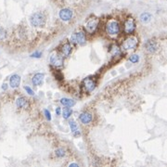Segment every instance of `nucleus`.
Returning <instances> with one entry per match:
<instances>
[{
  "label": "nucleus",
  "instance_id": "6e6552de",
  "mask_svg": "<svg viewBox=\"0 0 167 167\" xmlns=\"http://www.w3.org/2000/svg\"><path fill=\"white\" fill-rule=\"evenodd\" d=\"M60 18L63 20V22H68L73 17V11L69 10V8H62L58 13Z\"/></svg>",
  "mask_w": 167,
  "mask_h": 167
},
{
  "label": "nucleus",
  "instance_id": "f3484780",
  "mask_svg": "<svg viewBox=\"0 0 167 167\" xmlns=\"http://www.w3.org/2000/svg\"><path fill=\"white\" fill-rule=\"evenodd\" d=\"M60 103L62 105H64L66 107H73L75 105V101L73 99H70V98H63L60 99Z\"/></svg>",
  "mask_w": 167,
  "mask_h": 167
},
{
  "label": "nucleus",
  "instance_id": "0eeeda50",
  "mask_svg": "<svg viewBox=\"0 0 167 167\" xmlns=\"http://www.w3.org/2000/svg\"><path fill=\"white\" fill-rule=\"evenodd\" d=\"M98 24V20L96 19V18H93V19H90L88 22H86V30L87 33H92L93 32H95V30L97 29V26Z\"/></svg>",
  "mask_w": 167,
  "mask_h": 167
},
{
  "label": "nucleus",
  "instance_id": "393cba45",
  "mask_svg": "<svg viewBox=\"0 0 167 167\" xmlns=\"http://www.w3.org/2000/svg\"><path fill=\"white\" fill-rule=\"evenodd\" d=\"M45 117H47L48 120H51V115H50V112L48 111V110H45Z\"/></svg>",
  "mask_w": 167,
  "mask_h": 167
},
{
  "label": "nucleus",
  "instance_id": "cd10ccee",
  "mask_svg": "<svg viewBox=\"0 0 167 167\" xmlns=\"http://www.w3.org/2000/svg\"><path fill=\"white\" fill-rule=\"evenodd\" d=\"M7 84H4V85H3V86H2V88L4 89V90H6L7 88Z\"/></svg>",
  "mask_w": 167,
  "mask_h": 167
},
{
  "label": "nucleus",
  "instance_id": "412c9836",
  "mask_svg": "<svg viewBox=\"0 0 167 167\" xmlns=\"http://www.w3.org/2000/svg\"><path fill=\"white\" fill-rule=\"evenodd\" d=\"M55 154L58 158H63L65 156V150L63 149H58L56 150Z\"/></svg>",
  "mask_w": 167,
  "mask_h": 167
},
{
  "label": "nucleus",
  "instance_id": "9d476101",
  "mask_svg": "<svg viewBox=\"0 0 167 167\" xmlns=\"http://www.w3.org/2000/svg\"><path fill=\"white\" fill-rule=\"evenodd\" d=\"M44 78H45V74L44 73H36L33 75V86H41L42 84H43V81H44Z\"/></svg>",
  "mask_w": 167,
  "mask_h": 167
},
{
  "label": "nucleus",
  "instance_id": "a878e982",
  "mask_svg": "<svg viewBox=\"0 0 167 167\" xmlns=\"http://www.w3.org/2000/svg\"><path fill=\"white\" fill-rule=\"evenodd\" d=\"M33 58H40L41 57V53L40 52H35L33 54H32Z\"/></svg>",
  "mask_w": 167,
  "mask_h": 167
},
{
  "label": "nucleus",
  "instance_id": "9b49d317",
  "mask_svg": "<svg viewBox=\"0 0 167 167\" xmlns=\"http://www.w3.org/2000/svg\"><path fill=\"white\" fill-rule=\"evenodd\" d=\"M10 86L12 87V88H16V87H18L20 84V77L18 74L12 75V76L10 77Z\"/></svg>",
  "mask_w": 167,
  "mask_h": 167
},
{
  "label": "nucleus",
  "instance_id": "dca6fc26",
  "mask_svg": "<svg viewBox=\"0 0 167 167\" xmlns=\"http://www.w3.org/2000/svg\"><path fill=\"white\" fill-rule=\"evenodd\" d=\"M61 51L63 53V55L66 57H69L72 53V47H71L70 44H65L63 45V47L61 48Z\"/></svg>",
  "mask_w": 167,
  "mask_h": 167
},
{
  "label": "nucleus",
  "instance_id": "6ab92c4d",
  "mask_svg": "<svg viewBox=\"0 0 167 167\" xmlns=\"http://www.w3.org/2000/svg\"><path fill=\"white\" fill-rule=\"evenodd\" d=\"M73 113V111H72V109H70V108H65L63 111H62V116H63V118L64 119H68L69 117L72 115Z\"/></svg>",
  "mask_w": 167,
  "mask_h": 167
},
{
  "label": "nucleus",
  "instance_id": "b1692460",
  "mask_svg": "<svg viewBox=\"0 0 167 167\" xmlns=\"http://www.w3.org/2000/svg\"><path fill=\"white\" fill-rule=\"evenodd\" d=\"M24 89L27 91V93H28L29 95H32V96H33V94H35V92H33L29 86H24Z\"/></svg>",
  "mask_w": 167,
  "mask_h": 167
},
{
  "label": "nucleus",
  "instance_id": "2eb2a0df",
  "mask_svg": "<svg viewBox=\"0 0 167 167\" xmlns=\"http://www.w3.org/2000/svg\"><path fill=\"white\" fill-rule=\"evenodd\" d=\"M70 127H71V130H72V132H73V134L74 136L80 135L78 125L76 124V123H75L74 121H71V122H70Z\"/></svg>",
  "mask_w": 167,
  "mask_h": 167
},
{
  "label": "nucleus",
  "instance_id": "4be33fe9",
  "mask_svg": "<svg viewBox=\"0 0 167 167\" xmlns=\"http://www.w3.org/2000/svg\"><path fill=\"white\" fill-rule=\"evenodd\" d=\"M6 36H7V32L4 30L3 28L0 27V41H2L6 38Z\"/></svg>",
  "mask_w": 167,
  "mask_h": 167
},
{
  "label": "nucleus",
  "instance_id": "1a4fd4ad",
  "mask_svg": "<svg viewBox=\"0 0 167 167\" xmlns=\"http://www.w3.org/2000/svg\"><path fill=\"white\" fill-rule=\"evenodd\" d=\"M136 29V23L134 22L133 19H128L126 20V22H124V32L127 33V35H130Z\"/></svg>",
  "mask_w": 167,
  "mask_h": 167
},
{
  "label": "nucleus",
  "instance_id": "7ed1b4c3",
  "mask_svg": "<svg viewBox=\"0 0 167 167\" xmlns=\"http://www.w3.org/2000/svg\"><path fill=\"white\" fill-rule=\"evenodd\" d=\"M71 42L78 45H84L86 43V35L83 32L75 33L71 36Z\"/></svg>",
  "mask_w": 167,
  "mask_h": 167
},
{
  "label": "nucleus",
  "instance_id": "c85d7f7f",
  "mask_svg": "<svg viewBox=\"0 0 167 167\" xmlns=\"http://www.w3.org/2000/svg\"><path fill=\"white\" fill-rule=\"evenodd\" d=\"M70 166H78V164H71Z\"/></svg>",
  "mask_w": 167,
  "mask_h": 167
},
{
  "label": "nucleus",
  "instance_id": "4468645a",
  "mask_svg": "<svg viewBox=\"0 0 167 167\" xmlns=\"http://www.w3.org/2000/svg\"><path fill=\"white\" fill-rule=\"evenodd\" d=\"M16 105L18 108H20V109H25L27 106H28V101L27 99L23 98V97H20L19 98H17L16 100Z\"/></svg>",
  "mask_w": 167,
  "mask_h": 167
},
{
  "label": "nucleus",
  "instance_id": "a211bd4d",
  "mask_svg": "<svg viewBox=\"0 0 167 167\" xmlns=\"http://www.w3.org/2000/svg\"><path fill=\"white\" fill-rule=\"evenodd\" d=\"M150 19H151V15H150L149 13H148V12H144V13H142L140 15V20L142 22H149Z\"/></svg>",
  "mask_w": 167,
  "mask_h": 167
},
{
  "label": "nucleus",
  "instance_id": "ddd939ff",
  "mask_svg": "<svg viewBox=\"0 0 167 167\" xmlns=\"http://www.w3.org/2000/svg\"><path fill=\"white\" fill-rule=\"evenodd\" d=\"M146 48L149 52V53H154L157 50L158 47H157V44L155 43L154 41L152 40H149L146 43Z\"/></svg>",
  "mask_w": 167,
  "mask_h": 167
},
{
  "label": "nucleus",
  "instance_id": "423d86ee",
  "mask_svg": "<svg viewBox=\"0 0 167 167\" xmlns=\"http://www.w3.org/2000/svg\"><path fill=\"white\" fill-rule=\"evenodd\" d=\"M84 90L86 92H92L96 88V82L91 78H86L83 82Z\"/></svg>",
  "mask_w": 167,
  "mask_h": 167
},
{
  "label": "nucleus",
  "instance_id": "f03ea898",
  "mask_svg": "<svg viewBox=\"0 0 167 167\" xmlns=\"http://www.w3.org/2000/svg\"><path fill=\"white\" fill-rule=\"evenodd\" d=\"M106 32L109 35L115 36L120 33V25L116 20H110L106 24Z\"/></svg>",
  "mask_w": 167,
  "mask_h": 167
},
{
  "label": "nucleus",
  "instance_id": "f8f14e48",
  "mask_svg": "<svg viewBox=\"0 0 167 167\" xmlns=\"http://www.w3.org/2000/svg\"><path fill=\"white\" fill-rule=\"evenodd\" d=\"M79 118H80V121L85 124H87L91 123L92 121V115L90 113H88V112H83V113L80 114V116H79Z\"/></svg>",
  "mask_w": 167,
  "mask_h": 167
},
{
  "label": "nucleus",
  "instance_id": "39448f33",
  "mask_svg": "<svg viewBox=\"0 0 167 167\" xmlns=\"http://www.w3.org/2000/svg\"><path fill=\"white\" fill-rule=\"evenodd\" d=\"M137 45V40L135 37H129V38L125 39V41L123 44V48L125 50H130L135 49Z\"/></svg>",
  "mask_w": 167,
  "mask_h": 167
},
{
  "label": "nucleus",
  "instance_id": "bb28decb",
  "mask_svg": "<svg viewBox=\"0 0 167 167\" xmlns=\"http://www.w3.org/2000/svg\"><path fill=\"white\" fill-rule=\"evenodd\" d=\"M56 113H57V115H60V108H57Z\"/></svg>",
  "mask_w": 167,
  "mask_h": 167
},
{
  "label": "nucleus",
  "instance_id": "5701e85b",
  "mask_svg": "<svg viewBox=\"0 0 167 167\" xmlns=\"http://www.w3.org/2000/svg\"><path fill=\"white\" fill-rule=\"evenodd\" d=\"M138 60H139V58L137 55H136V54H134V55H132L130 58H129V60L133 62V63H136V62L138 61Z\"/></svg>",
  "mask_w": 167,
  "mask_h": 167
},
{
  "label": "nucleus",
  "instance_id": "aec40b11",
  "mask_svg": "<svg viewBox=\"0 0 167 167\" xmlns=\"http://www.w3.org/2000/svg\"><path fill=\"white\" fill-rule=\"evenodd\" d=\"M111 53L112 54V56H120L121 50L117 45H112L111 48Z\"/></svg>",
  "mask_w": 167,
  "mask_h": 167
},
{
  "label": "nucleus",
  "instance_id": "f257e3e1",
  "mask_svg": "<svg viewBox=\"0 0 167 167\" xmlns=\"http://www.w3.org/2000/svg\"><path fill=\"white\" fill-rule=\"evenodd\" d=\"M30 22L32 24V26L33 27H36V28L43 27L45 23V18L43 13H41V12H35V13H33L31 16Z\"/></svg>",
  "mask_w": 167,
  "mask_h": 167
},
{
  "label": "nucleus",
  "instance_id": "20e7f679",
  "mask_svg": "<svg viewBox=\"0 0 167 167\" xmlns=\"http://www.w3.org/2000/svg\"><path fill=\"white\" fill-rule=\"evenodd\" d=\"M50 63L55 67H60L63 65V58L57 52H54L50 56Z\"/></svg>",
  "mask_w": 167,
  "mask_h": 167
}]
</instances>
